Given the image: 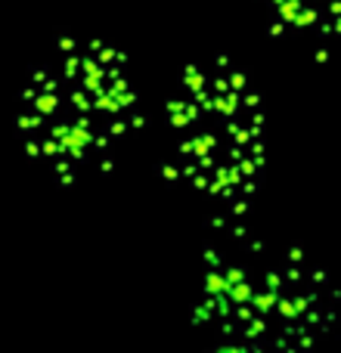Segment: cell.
I'll return each instance as SVG.
<instances>
[{"label":"cell","instance_id":"6da1fadb","mask_svg":"<svg viewBox=\"0 0 341 353\" xmlns=\"http://www.w3.org/2000/svg\"><path fill=\"white\" fill-rule=\"evenodd\" d=\"M12 124L28 161L66 186L109 171L143 124L128 56L99 37L53 41L19 90Z\"/></svg>","mask_w":341,"mask_h":353},{"label":"cell","instance_id":"7a4b0ae2","mask_svg":"<svg viewBox=\"0 0 341 353\" xmlns=\"http://www.w3.org/2000/svg\"><path fill=\"white\" fill-rule=\"evenodd\" d=\"M338 316V292L301 248L224 230L202 254L193 325L217 347L301 350Z\"/></svg>","mask_w":341,"mask_h":353},{"label":"cell","instance_id":"3957f363","mask_svg":"<svg viewBox=\"0 0 341 353\" xmlns=\"http://www.w3.org/2000/svg\"><path fill=\"white\" fill-rule=\"evenodd\" d=\"M162 118L165 180L224 217L245 214L267 168V112L249 72L226 56L186 62Z\"/></svg>","mask_w":341,"mask_h":353},{"label":"cell","instance_id":"277c9868","mask_svg":"<svg viewBox=\"0 0 341 353\" xmlns=\"http://www.w3.org/2000/svg\"><path fill=\"white\" fill-rule=\"evenodd\" d=\"M267 34L323 47L341 31V0H251Z\"/></svg>","mask_w":341,"mask_h":353}]
</instances>
